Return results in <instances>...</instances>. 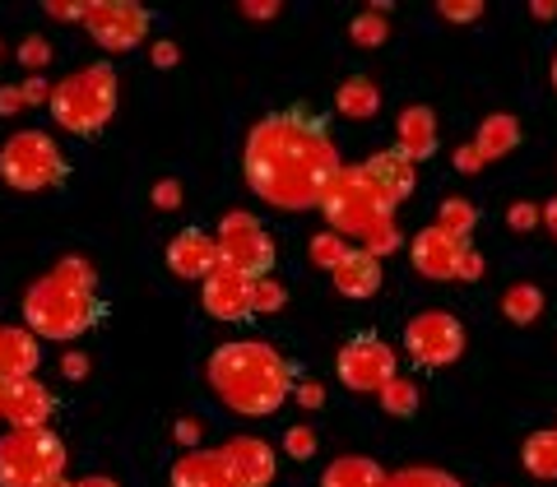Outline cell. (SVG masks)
<instances>
[{"mask_svg":"<svg viewBox=\"0 0 557 487\" xmlns=\"http://www.w3.org/2000/svg\"><path fill=\"white\" fill-rule=\"evenodd\" d=\"M339 167L344 163L325 116L302 108V102L260 116L247 135V149H242V172H247L251 190L288 214L317 209Z\"/></svg>","mask_w":557,"mask_h":487,"instance_id":"cell-1","label":"cell"},{"mask_svg":"<svg viewBox=\"0 0 557 487\" xmlns=\"http://www.w3.org/2000/svg\"><path fill=\"white\" fill-rule=\"evenodd\" d=\"M205 380L223 409L242 417H270L278 404L293 399L298 386V362H288L278 348L260 339H228L205 362Z\"/></svg>","mask_w":557,"mask_h":487,"instance_id":"cell-2","label":"cell"},{"mask_svg":"<svg viewBox=\"0 0 557 487\" xmlns=\"http://www.w3.org/2000/svg\"><path fill=\"white\" fill-rule=\"evenodd\" d=\"M102 321L98 270L84 255H61L42 278H33L24 292V329L33 339L70 344Z\"/></svg>","mask_w":557,"mask_h":487,"instance_id":"cell-3","label":"cell"},{"mask_svg":"<svg viewBox=\"0 0 557 487\" xmlns=\"http://www.w3.org/2000/svg\"><path fill=\"white\" fill-rule=\"evenodd\" d=\"M317 209L325 214L330 233L344 237L348 247L358 241V251H368L376 260L399 251V241H405L399 228H395V204L368 182V172L362 167H339L335 182L325 186V196H321Z\"/></svg>","mask_w":557,"mask_h":487,"instance_id":"cell-4","label":"cell"},{"mask_svg":"<svg viewBox=\"0 0 557 487\" xmlns=\"http://www.w3.org/2000/svg\"><path fill=\"white\" fill-rule=\"evenodd\" d=\"M116 93H121L116 70L108 61H94V65H84V70H75V75H65V79L51 84L47 108H51V116H57L61 130H70V135H98L112 121V112H116Z\"/></svg>","mask_w":557,"mask_h":487,"instance_id":"cell-5","label":"cell"},{"mask_svg":"<svg viewBox=\"0 0 557 487\" xmlns=\"http://www.w3.org/2000/svg\"><path fill=\"white\" fill-rule=\"evenodd\" d=\"M65 177H70V163L47 130H20L0 145V182L10 190L33 196V190L65 186Z\"/></svg>","mask_w":557,"mask_h":487,"instance_id":"cell-6","label":"cell"},{"mask_svg":"<svg viewBox=\"0 0 557 487\" xmlns=\"http://www.w3.org/2000/svg\"><path fill=\"white\" fill-rule=\"evenodd\" d=\"M65 474V441L51 427L0 437V487H42Z\"/></svg>","mask_w":557,"mask_h":487,"instance_id":"cell-7","label":"cell"},{"mask_svg":"<svg viewBox=\"0 0 557 487\" xmlns=\"http://www.w3.org/2000/svg\"><path fill=\"white\" fill-rule=\"evenodd\" d=\"M214 247H219V265H228V270L247 274V278H270L274 260H278L270 233L260 228V218L242 214V209H228V214H223L219 233H214Z\"/></svg>","mask_w":557,"mask_h":487,"instance_id":"cell-8","label":"cell"},{"mask_svg":"<svg viewBox=\"0 0 557 487\" xmlns=\"http://www.w3.org/2000/svg\"><path fill=\"white\" fill-rule=\"evenodd\" d=\"M405 353L418 367H450V362H460V353H465V325L442 307L418 311L405 325Z\"/></svg>","mask_w":557,"mask_h":487,"instance_id":"cell-9","label":"cell"},{"mask_svg":"<svg viewBox=\"0 0 557 487\" xmlns=\"http://www.w3.org/2000/svg\"><path fill=\"white\" fill-rule=\"evenodd\" d=\"M335 372H339V380H344L348 390H358V395H381V386L399 376L395 348L381 339V335H372V329H362V335H354V339L339 348Z\"/></svg>","mask_w":557,"mask_h":487,"instance_id":"cell-10","label":"cell"},{"mask_svg":"<svg viewBox=\"0 0 557 487\" xmlns=\"http://www.w3.org/2000/svg\"><path fill=\"white\" fill-rule=\"evenodd\" d=\"M149 24L153 14L139 0H89V10H84V33L108 51L139 47L149 38Z\"/></svg>","mask_w":557,"mask_h":487,"instance_id":"cell-11","label":"cell"},{"mask_svg":"<svg viewBox=\"0 0 557 487\" xmlns=\"http://www.w3.org/2000/svg\"><path fill=\"white\" fill-rule=\"evenodd\" d=\"M469 255V241L465 237H450V233H442L437 223L432 228H423L413 241H409V260H413V270L423 274V278H456L460 274V260Z\"/></svg>","mask_w":557,"mask_h":487,"instance_id":"cell-12","label":"cell"},{"mask_svg":"<svg viewBox=\"0 0 557 487\" xmlns=\"http://www.w3.org/2000/svg\"><path fill=\"white\" fill-rule=\"evenodd\" d=\"M223 464H228L233 487H270L278 474V455L260 437H228L219 446Z\"/></svg>","mask_w":557,"mask_h":487,"instance_id":"cell-13","label":"cell"},{"mask_svg":"<svg viewBox=\"0 0 557 487\" xmlns=\"http://www.w3.org/2000/svg\"><path fill=\"white\" fill-rule=\"evenodd\" d=\"M251 284L256 278H247V274H237V270H228V265H219L214 274L205 278V288H200V302H205V311L214 321H251Z\"/></svg>","mask_w":557,"mask_h":487,"instance_id":"cell-14","label":"cell"},{"mask_svg":"<svg viewBox=\"0 0 557 487\" xmlns=\"http://www.w3.org/2000/svg\"><path fill=\"white\" fill-rule=\"evenodd\" d=\"M51 413H57V395H51L38 376L5 386V404H0V417L10 423V432L47 427V423H51Z\"/></svg>","mask_w":557,"mask_h":487,"instance_id":"cell-15","label":"cell"},{"mask_svg":"<svg viewBox=\"0 0 557 487\" xmlns=\"http://www.w3.org/2000/svg\"><path fill=\"white\" fill-rule=\"evenodd\" d=\"M168 270L177 274V278H190V284H205V278L219 270L214 233H205V228H182L177 237L168 241Z\"/></svg>","mask_w":557,"mask_h":487,"instance_id":"cell-16","label":"cell"},{"mask_svg":"<svg viewBox=\"0 0 557 487\" xmlns=\"http://www.w3.org/2000/svg\"><path fill=\"white\" fill-rule=\"evenodd\" d=\"M395 153H405L409 163H423L437 153V112L428 108V102H413V108L399 112L395 121Z\"/></svg>","mask_w":557,"mask_h":487,"instance_id":"cell-17","label":"cell"},{"mask_svg":"<svg viewBox=\"0 0 557 487\" xmlns=\"http://www.w3.org/2000/svg\"><path fill=\"white\" fill-rule=\"evenodd\" d=\"M38 362H42V348L24 325H0V386L38 376Z\"/></svg>","mask_w":557,"mask_h":487,"instance_id":"cell-18","label":"cell"},{"mask_svg":"<svg viewBox=\"0 0 557 487\" xmlns=\"http://www.w3.org/2000/svg\"><path fill=\"white\" fill-rule=\"evenodd\" d=\"M362 172H368V182L386 196L391 204H405L409 196H413V186H418V177H413V163L405 159V153H395V149H381V153H372L368 163H362Z\"/></svg>","mask_w":557,"mask_h":487,"instance_id":"cell-19","label":"cell"},{"mask_svg":"<svg viewBox=\"0 0 557 487\" xmlns=\"http://www.w3.org/2000/svg\"><path fill=\"white\" fill-rule=\"evenodd\" d=\"M330 278H335L339 298L368 302V298H376V288H381V260L368 255V251H358V247H348V255L330 270Z\"/></svg>","mask_w":557,"mask_h":487,"instance_id":"cell-20","label":"cell"},{"mask_svg":"<svg viewBox=\"0 0 557 487\" xmlns=\"http://www.w3.org/2000/svg\"><path fill=\"white\" fill-rule=\"evenodd\" d=\"M172 487H233V478L219 450H186L172 464Z\"/></svg>","mask_w":557,"mask_h":487,"instance_id":"cell-21","label":"cell"},{"mask_svg":"<svg viewBox=\"0 0 557 487\" xmlns=\"http://www.w3.org/2000/svg\"><path fill=\"white\" fill-rule=\"evenodd\" d=\"M469 145H474L479 153H483V163L487 159H507V153L520 145V121L511 116V112H493L479 126V135L469 139Z\"/></svg>","mask_w":557,"mask_h":487,"instance_id":"cell-22","label":"cell"},{"mask_svg":"<svg viewBox=\"0 0 557 487\" xmlns=\"http://www.w3.org/2000/svg\"><path fill=\"white\" fill-rule=\"evenodd\" d=\"M381 483H386V469L368 455H344L321 474V487H381Z\"/></svg>","mask_w":557,"mask_h":487,"instance_id":"cell-23","label":"cell"},{"mask_svg":"<svg viewBox=\"0 0 557 487\" xmlns=\"http://www.w3.org/2000/svg\"><path fill=\"white\" fill-rule=\"evenodd\" d=\"M335 102H339V116H348V121H372L381 112V89H376L368 75H354V79L339 84Z\"/></svg>","mask_w":557,"mask_h":487,"instance_id":"cell-24","label":"cell"},{"mask_svg":"<svg viewBox=\"0 0 557 487\" xmlns=\"http://www.w3.org/2000/svg\"><path fill=\"white\" fill-rule=\"evenodd\" d=\"M520 460H525L530 478L557 483V432H530L525 446H520Z\"/></svg>","mask_w":557,"mask_h":487,"instance_id":"cell-25","label":"cell"},{"mask_svg":"<svg viewBox=\"0 0 557 487\" xmlns=\"http://www.w3.org/2000/svg\"><path fill=\"white\" fill-rule=\"evenodd\" d=\"M502 316H507L511 325H534L539 316H544V288L539 284H511L507 292H502Z\"/></svg>","mask_w":557,"mask_h":487,"instance_id":"cell-26","label":"cell"},{"mask_svg":"<svg viewBox=\"0 0 557 487\" xmlns=\"http://www.w3.org/2000/svg\"><path fill=\"white\" fill-rule=\"evenodd\" d=\"M348 38L354 47H381L391 38V20H386V5H372L368 14H358L354 24H348Z\"/></svg>","mask_w":557,"mask_h":487,"instance_id":"cell-27","label":"cell"},{"mask_svg":"<svg viewBox=\"0 0 557 487\" xmlns=\"http://www.w3.org/2000/svg\"><path fill=\"white\" fill-rule=\"evenodd\" d=\"M474 223H479V209L469 204V200H460V196L442 200V218H437V228H442V233L465 237V241H469V233H474Z\"/></svg>","mask_w":557,"mask_h":487,"instance_id":"cell-28","label":"cell"},{"mask_svg":"<svg viewBox=\"0 0 557 487\" xmlns=\"http://www.w3.org/2000/svg\"><path fill=\"white\" fill-rule=\"evenodd\" d=\"M381 409H386L391 417H413L418 413V386L405 376H395L381 386Z\"/></svg>","mask_w":557,"mask_h":487,"instance_id":"cell-29","label":"cell"},{"mask_svg":"<svg viewBox=\"0 0 557 487\" xmlns=\"http://www.w3.org/2000/svg\"><path fill=\"white\" fill-rule=\"evenodd\" d=\"M288 307V288L278 278H256L251 284V316H274Z\"/></svg>","mask_w":557,"mask_h":487,"instance_id":"cell-30","label":"cell"},{"mask_svg":"<svg viewBox=\"0 0 557 487\" xmlns=\"http://www.w3.org/2000/svg\"><path fill=\"white\" fill-rule=\"evenodd\" d=\"M14 57H20V65L28 70V75H42V70L51 65V42L42 38V33H28V38H20V51H14Z\"/></svg>","mask_w":557,"mask_h":487,"instance_id":"cell-31","label":"cell"},{"mask_svg":"<svg viewBox=\"0 0 557 487\" xmlns=\"http://www.w3.org/2000/svg\"><path fill=\"white\" fill-rule=\"evenodd\" d=\"M381 487H460L450 474H442V469H405V474L386 478Z\"/></svg>","mask_w":557,"mask_h":487,"instance_id":"cell-32","label":"cell"},{"mask_svg":"<svg viewBox=\"0 0 557 487\" xmlns=\"http://www.w3.org/2000/svg\"><path fill=\"white\" fill-rule=\"evenodd\" d=\"M344 255H348V241H344V237H335V233H321V237H311V265H321V270H335Z\"/></svg>","mask_w":557,"mask_h":487,"instance_id":"cell-33","label":"cell"},{"mask_svg":"<svg viewBox=\"0 0 557 487\" xmlns=\"http://www.w3.org/2000/svg\"><path fill=\"white\" fill-rule=\"evenodd\" d=\"M284 455L288 460H298V464H307L311 455H317V432H311V427H288L284 432Z\"/></svg>","mask_w":557,"mask_h":487,"instance_id":"cell-34","label":"cell"},{"mask_svg":"<svg viewBox=\"0 0 557 487\" xmlns=\"http://www.w3.org/2000/svg\"><path fill=\"white\" fill-rule=\"evenodd\" d=\"M442 20H456V24H474L479 14H483V5L479 0H442Z\"/></svg>","mask_w":557,"mask_h":487,"instance_id":"cell-35","label":"cell"},{"mask_svg":"<svg viewBox=\"0 0 557 487\" xmlns=\"http://www.w3.org/2000/svg\"><path fill=\"white\" fill-rule=\"evenodd\" d=\"M51 20H79L84 24V10H89V0H47L42 5Z\"/></svg>","mask_w":557,"mask_h":487,"instance_id":"cell-36","label":"cell"},{"mask_svg":"<svg viewBox=\"0 0 557 487\" xmlns=\"http://www.w3.org/2000/svg\"><path fill=\"white\" fill-rule=\"evenodd\" d=\"M507 223H511L516 233H530L534 223H539V204H530V200H516V204H511V214H507Z\"/></svg>","mask_w":557,"mask_h":487,"instance_id":"cell-37","label":"cell"},{"mask_svg":"<svg viewBox=\"0 0 557 487\" xmlns=\"http://www.w3.org/2000/svg\"><path fill=\"white\" fill-rule=\"evenodd\" d=\"M20 93H24V108H38V102L51 98V84H47L42 75H28V79L20 84Z\"/></svg>","mask_w":557,"mask_h":487,"instance_id":"cell-38","label":"cell"},{"mask_svg":"<svg viewBox=\"0 0 557 487\" xmlns=\"http://www.w3.org/2000/svg\"><path fill=\"white\" fill-rule=\"evenodd\" d=\"M293 395H298L302 409H321V404H325V390L317 386V380H298V386H293Z\"/></svg>","mask_w":557,"mask_h":487,"instance_id":"cell-39","label":"cell"},{"mask_svg":"<svg viewBox=\"0 0 557 487\" xmlns=\"http://www.w3.org/2000/svg\"><path fill=\"white\" fill-rule=\"evenodd\" d=\"M14 112H24L20 84H0V116H14Z\"/></svg>","mask_w":557,"mask_h":487,"instance_id":"cell-40","label":"cell"},{"mask_svg":"<svg viewBox=\"0 0 557 487\" xmlns=\"http://www.w3.org/2000/svg\"><path fill=\"white\" fill-rule=\"evenodd\" d=\"M456 167H460V172H479V167H483V153H479L474 145H460V149H456Z\"/></svg>","mask_w":557,"mask_h":487,"instance_id":"cell-41","label":"cell"},{"mask_svg":"<svg viewBox=\"0 0 557 487\" xmlns=\"http://www.w3.org/2000/svg\"><path fill=\"white\" fill-rule=\"evenodd\" d=\"M182 200V186L177 182H159V186H153V204H163V209H172V204H177Z\"/></svg>","mask_w":557,"mask_h":487,"instance_id":"cell-42","label":"cell"},{"mask_svg":"<svg viewBox=\"0 0 557 487\" xmlns=\"http://www.w3.org/2000/svg\"><path fill=\"white\" fill-rule=\"evenodd\" d=\"M479 274H483V255H479L474 247H469V255L460 260V274H456V278H465V284H474Z\"/></svg>","mask_w":557,"mask_h":487,"instance_id":"cell-43","label":"cell"},{"mask_svg":"<svg viewBox=\"0 0 557 487\" xmlns=\"http://www.w3.org/2000/svg\"><path fill=\"white\" fill-rule=\"evenodd\" d=\"M61 372H65L70 380H79L84 372H89V358H84V353H65V362H61Z\"/></svg>","mask_w":557,"mask_h":487,"instance_id":"cell-44","label":"cell"},{"mask_svg":"<svg viewBox=\"0 0 557 487\" xmlns=\"http://www.w3.org/2000/svg\"><path fill=\"white\" fill-rule=\"evenodd\" d=\"M177 441L182 446H196L200 441V423H196V417H182V423H177Z\"/></svg>","mask_w":557,"mask_h":487,"instance_id":"cell-45","label":"cell"},{"mask_svg":"<svg viewBox=\"0 0 557 487\" xmlns=\"http://www.w3.org/2000/svg\"><path fill=\"white\" fill-rule=\"evenodd\" d=\"M153 65H159V70H172V65H177V47H172V42H159V47H153Z\"/></svg>","mask_w":557,"mask_h":487,"instance_id":"cell-46","label":"cell"},{"mask_svg":"<svg viewBox=\"0 0 557 487\" xmlns=\"http://www.w3.org/2000/svg\"><path fill=\"white\" fill-rule=\"evenodd\" d=\"M539 218H544V228L553 233V241H557V196L544 204V209H539Z\"/></svg>","mask_w":557,"mask_h":487,"instance_id":"cell-47","label":"cell"},{"mask_svg":"<svg viewBox=\"0 0 557 487\" xmlns=\"http://www.w3.org/2000/svg\"><path fill=\"white\" fill-rule=\"evenodd\" d=\"M242 14H247V20H274L278 5H242Z\"/></svg>","mask_w":557,"mask_h":487,"instance_id":"cell-48","label":"cell"},{"mask_svg":"<svg viewBox=\"0 0 557 487\" xmlns=\"http://www.w3.org/2000/svg\"><path fill=\"white\" fill-rule=\"evenodd\" d=\"M70 487H121V483L108 478V474H89V478H79V483H70Z\"/></svg>","mask_w":557,"mask_h":487,"instance_id":"cell-49","label":"cell"},{"mask_svg":"<svg viewBox=\"0 0 557 487\" xmlns=\"http://www.w3.org/2000/svg\"><path fill=\"white\" fill-rule=\"evenodd\" d=\"M534 20H553V14H557V5H553V0H534Z\"/></svg>","mask_w":557,"mask_h":487,"instance_id":"cell-50","label":"cell"},{"mask_svg":"<svg viewBox=\"0 0 557 487\" xmlns=\"http://www.w3.org/2000/svg\"><path fill=\"white\" fill-rule=\"evenodd\" d=\"M42 487H70V478H65V474H57V478H47Z\"/></svg>","mask_w":557,"mask_h":487,"instance_id":"cell-51","label":"cell"},{"mask_svg":"<svg viewBox=\"0 0 557 487\" xmlns=\"http://www.w3.org/2000/svg\"><path fill=\"white\" fill-rule=\"evenodd\" d=\"M553 89H557V57H553Z\"/></svg>","mask_w":557,"mask_h":487,"instance_id":"cell-52","label":"cell"},{"mask_svg":"<svg viewBox=\"0 0 557 487\" xmlns=\"http://www.w3.org/2000/svg\"><path fill=\"white\" fill-rule=\"evenodd\" d=\"M0 61H5V42H0Z\"/></svg>","mask_w":557,"mask_h":487,"instance_id":"cell-53","label":"cell"},{"mask_svg":"<svg viewBox=\"0 0 557 487\" xmlns=\"http://www.w3.org/2000/svg\"><path fill=\"white\" fill-rule=\"evenodd\" d=\"M0 404H5V386H0Z\"/></svg>","mask_w":557,"mask_h":487,"instance_id":"cell-54","label":"cell"},{"mask_svg":"<svg viewBox=\"0 0 557 487\" xmlns=\"http://www.w3.org/2000/svg\"><path fill=\"white\" fill-rule=\"evenodd\" d=\"M553 432H557V427H553Z\"/></svg>","mask_w":557,"mask_h":487,"instance_id":"cell-55","label":"cell"}]
</instances>
